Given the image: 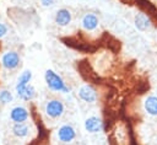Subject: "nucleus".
<instances>
[{
  "instance_id": "nucleus-8",
  "label": "nucleus",
  "mask_w": 157,
  "mask_h": 145,
  "mask_svg": "<svg viewBox=\"0 0 157 145\" xmlns=\"http://www.w3.org/2000/svg\"><path fill=\"white\" fill-rule=\"evenodd\" d=\"M71 20H72V15H71V11L69 9H65V7H61L56 12H55V16H54V22L60 26V27H66L71 23Z\"/></svg>"
},
{
  "instance_id": "nucleus-7",
  "label": "nucleus",
  "mask_w": 157,
  "mask_h": 145,
  "mask_svg": "<svg viewBox=\"0 0 157 145\" xmlns=\"http://www.w3.org/2000/svg\"><path fill=\"white\" fill-rule=\"evenodd\" d=\"M83 127H85L86 131H88L91 134H96V133H99V131L103 130V122H102V119L99 117L91 116V117L85 119Z\"/></svg>"
},
{
  "instance_id": "nucleus-10",
  "label": "nucleus",
  "mask_w": 157,
  "mask_h": 145,
  "mask_svg": "<svg viewBox=\"0 0 157 145\" xmlns=\"http://www.w3.org/2000/svg\"><path fill=\"white\" fill-rule=\"evenodd\" d=\"M134 25H135L136 29H139L141 32H145V31L150 29L151 26H152L150 17L147 15L142 14V12H139V14L135 15V17H134Z\"/></svg>"
},
{
  "instance_id": "nucleus-12",
  "label": "nucleus",
  "mask_w": 157,
  "mask_h": 145,
  "mask_svg": "<svg viewBox=\"0 0 157 145\" xmlns=\"http://www.w3.org/2000/svg\"><path fill=\"white\" fill-rule=\"evenodd\" d=\"M144 108L147 114L156 117L157 116V96L150 95L144 101Z\"/></svg>"
},
{
  "instance_id": "nucleus-11",
  "label": "nucleus",
  "mask_w": 157,
  "mask_h": 145,
  "mask_svg": "<svg viewBox=\"0 0 157 145\" xmlns=\"http://www.w3.org/2000/svg\"><path fill=\"white\" fill-rule=\"evenodd\" d=\"M32 76H33V74H32L31 70H28V69L23 70V71L20 74L18 79H17V82H16V85H15V91L18 92L20 90H22L23 87H26L27 85H29V82H31V80H32Z\"/></svg>"
},
{
  "instance_id": "nucleus-17",
  "label": "nucleus",
  "mask_w": 157,
  "mask_h": 145,
  "mask_svg": "<svg viewBox=\"0 0 157 145\" xmlns=\"http://www.w3.org/2000/svg\"><path fill=\"white\" fill-rule=\"evenodd\" d=\"M39 1L43 7H52L55 4V0H39Z\"/></svg>"
},
{
  "instance_id": "nucleus-14",
  "label": "nucleus",
  "mask_w": 157,
  "mask_h": 145,
  "mask_svg": "<svg viewBox=\"0 0 157 145\" xmlns=\"http://www.w3.org/2000/svg\"><path fill=\"white\" fill-rule=\"evenodd\" d=\"M16 95L20 97V100L22 101H32L36 97V88L33 85H27L26 87H23L22 90H20L18 92H16Z\"/></svg>"
},
{
  "instance_id": "nucleus-9",
  "label": "nucleus",
  "mask_w": 157,
  "mask_h": 145,
  "mask_svg": "<svg viewBox=\"0 0 157 145\" xmlns=\"http://www.w3.org/2000/svg\"><path fill=\"white\" fill-rule=\"evenodd\" d=\"M99 25V20L97 17V15L92 14V12H87L83 15V17L81 18V26L85 31H94Z\"/></svg>"
},
{
  "instance_id": "nucleus-4",
  "label": "nucleus",
  "mask_w": 157,
  "mask_h": 145,
  "mask_svg": "<svg viewBox=\"0 0 157 145\" xmlns=\"http://www.w3.org/2000/svg\"><path fill=\"white\" fill-rule=\"evenodd\" d=\"M77 96L80 97V100H82L86 103H94L98 98L97 90L90 84L82 85L77 91Z\"/></svg>"
},
{
  "instance_id": "nucleus-5",
  "label": "nucleus",
  "mask_w": 157,
  "mask_h": 145,
  "mask_svg": "<svg viewBox=\"0 0 157 145\" xmlns=\"http://www.w3.org/2000/svg\"><path fill=\"white\" fill-rule=\"evenodd\" d=\"M56 136H58L59 141H61L64 144H69V143L75 140L76 130H75V128L71 124H63L56 130Z\"/></svg>"
},
{
  "instance_id": "nucleus-13",
  "label": "nucleus",
  "mask_w": 157,
  "mask_h": 145,
  "mask_svg": "<svg viewBox=\"0 0 157 145\" xmlns=\"http://www.w3.org/2000/svg\"><path fill=\"white\" fill-rule=\"evenodd\" d=\"M11 131L13 134V136L18 138V139H23L27 138L29 134V127L26 123H13Z\"/></svg>"
},
{
  "instance_id": "nucleus-2",
  "label": "nucleus",
  "mask_w": 157,
  "mask_h": 145,
  "mask_svg": "<svg viewBox=\"0 0 157 145\" xmlns=\"http://www.w3.org/2000/svg\"><path fill=\"white\" fill-rule=\"evenodd\" d=\"M1 65L6 70H15L20 66L21 57L16 50H7L1 55Z\"/></svg>"
},
{
  "instance_id": "nucleus-3",
  "label": "nucleus",
  "mask_w": 157,
  "mask_h": 145,
  "mask_svg": "<svg viewBox=\"0 0 157 145\" xmlns=\"http://www.w3.org/2000/svg\"><path fill=\"white\" fill-rule=\"evenodd\" d=\"M45 114L49 117V118H53V119H56V118H60L64 112H65V106L64 103L60 101V100H56V98H53V100H49L47 103H45Z\"/></svg>"
},
{
  "instance_id": "nucleus-16",
  "label": "nucleus",
  "mask_w": 157,
  "mask_h": 145,
  "mask_svg": "<svg viewBox=\"0 0 157 145\" xmlns=\"http://www.w3.org/2000/svg\"><path fill=\"white\" fill-rule=\"evenodd\" d=\"M7 32H9L7 25L4 23V22H0V39H2V38L7 34Z\"/></svg>"
},
{
  "instance_id": "nucleus-6",
  "label": "nucleus",
  "mask_w": 157,
  "mask_h": 145,
  "mask_svg": "<svg viewBox=\"0 0 157 145\" xmlns=\"http://www.w3.org/2000/svg\"><path fill=\"white\" fill-rule=\"evenodd\" d=\"M29 117V112L23 106H15L10 111V119L12 123H26Z\"/></svg>"
},
{
  "instance_id": "nucleus-1",
  "label": "nucleus",
  "mask_w": 157,
  "mask_h": 145,
  "mask_svg": "<svg viewBox=\"0 0 157 145\" xmlns=\"http://www.w3.org/2000/svg\"><path fill=\"white\" fill-rule=\"evenodd\" d=\"M44 81H45L47 86L49 87V90H52L54 92L66 93V92L70 91V88L65 84L64 79L58 72H55L52 69H47L45 70V72H44Z\"/></svg>"
},
{
  "instance_id": "nucleus-15",
  "label": "nucleus",
  "mask_w": 157,
  "mask_h": 145,
  "mask_svg": "<svg viewBox=\"0 0 157 145\" xmlns=\"http://www.w3.org/2000/svg\"><path fill=\"white\" fill-rule=\"evenodd\" d=\"M12 100H13V95H12V92L10 90H7V88L0 90V103L1 104L6 106V104L11 103Z\"/></svg>"
}]
</instances>
